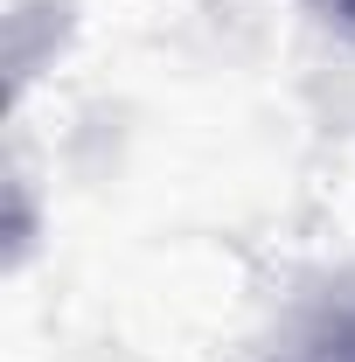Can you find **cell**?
Instances as JSON below:
<instances>
[{
  "label": "cell",
  "mask_w": 355,
  "mask_h": 362,
  "mask_svg": "<svg viewBox=\"0 0 355 362\" xmlns=\"http://www.w3.org/2000/svg\"><path fill=\"white\" fill-rule=\"evenodd\" d=\"M334 14H342V21H349V28H355V0H334Z\"/></svg>",
  "instance_id": "6da1fadb"
}]
</instances>
